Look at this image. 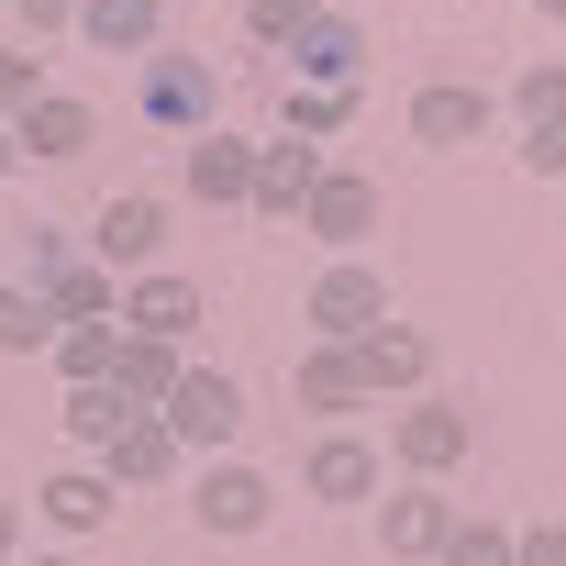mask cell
I'll return each mask as SVG.
<instances>
[{"instance_id": "obj_1", "label": "cell", "mask_w": 566, "mask_h": 566, "mask_svg": "<svg viewBox=\"0 0 566 566\" xmlns=\"http://www.w3.org/2000/svg\"><path fill=\"white\" fill-rule=\"evenodd\" d=\"M467 444H478V422H467V400H444V389H411L400 411H389V455H400V478H455L467 467Z\"/></svg>"}, {"instance_id": "obj_2", "label": "cell", "mask_w": 566, "mask_h": 566, "mask_svg": "<svg viewBox=\"0 0 566 566\" xmlns=\"http://www.w3.org/2000/svg\"><path fill=\"white\" fill-rule=\"evenodd\" d=\"M134 101H145V123H167V134H211V123H222V67H211L200 45H156Z\"/></svg>"}, {"instance_id": "obj_3", "label": "cell", "mask_w": 566, "mask_h": 566, "mask_svg": "<svg viewBox=\"0 0 566 566\" xmlns=\"http://www.w3.org/2000/svg\"><path fill=\"white\" fill-rule=\"evenodd\" d=\"M312 345H356V334H378L389 323V277H378V255H323V277H312Z\"/></svg>"}, {"instance_id": "obj_4", "label": "cell", "mask_w": 566, "mask_h": 566, "mask_svg": "<svg viewBox=\"0 0 566 566\" xmlns=\"http://www.w3.org/2000/svg\"><path fill=\"white\" fill-rule=\"evenodd\" d=\"M156 422H167L189 455H233V433H244V389H233V367H178V389L156 400Z\"/></svg>"}, {"instance_id": "obj_5", "label": "cell", "mask_w": 566, "mask_h": 566, "mask_svg": "<svg viewBox=\"0 0 566 566\" xmlns=\"http://www.w3.org/2000/svg\"><path fill=\"white\" fill-rule=\"evenodd\" d=\"M367 12H312L290 34V56H277V78H312V90H367Z\"/></svg>"}, {"instance_id": "obj_6", "label": "cell", "mask_w": 566, "mask_h": 566, "mask_svg": "<svg viewBox=\"0 0 566 566\" xmlns=\"http://www.w3.org/2000/svg\"><path fill=\"white\" fill-rule=\"evenodd\" d=\"M189 511H200V533H266V511H277V478L266 467H244V455H200V478H189Z\"/></svg>"}, {"instance_id": "obj_7", "label": "cell", "mask_w": 566, "mask_h": 566, "mask_svg": "<svg viewBox=\"0 0 566 566\" xmlns=\"http://www.w3.org/2000/svg\"><path fill=\"white\" fill-rule=\"evenodd\" d=\"M90 255H101L112 277L167 266V200H156V189H112V200H101V222H90Z\"/></svg>"}, {"instance_id": "obj_8", "label": "cell", "mask_w": 566, "mask_h": 566, "mask_svg": "<svg viewBox=\"0 0 566 566\" xmlns=\"http://www.w3.org/2000/svg\"><path fill=\"white\" fill-rule=\"evenodd\" d=\"M301 233H312L323 255H367V233H378V178L323 167V178H312V200H301Z\"/></svg>"}, {"instance_id": "obj_9", "label": "cell", "mask_w": 566, "mask_h": 566, "mask_svg": "<svg viewBox=\"0 0 566 566\" xmlns=\"http://www.w3.org/2000/svg\"><path fill=\"white\" fill-rule=\"evenodd\" d=\"M112 323L145 334V345H178V356H189V334H200V277H178V266L123 277V312H112Z\"/></svg>"}, {"instance_id": "obj_10", "label": "cell", "mask_w": 566, "mask_h": 566, "mask_svg": "<svg viewBox=\"0 0 566 566\" xmlns=\"http://www.w3.org/2000/svg\"><path fill=\"white\" fill-rule=\"evenodd\" d=\"M334 156L323 145H301V134H255V178H244V211H266V222H301V200H312V178H323Z\"/></svg>"}, {"instance_id": "obj_11", "label": "cell", "mask_w": 566, "mask_h": 566, "mask_svg": "<svg viewBox=\"0 0 566 566\" xmlns=\"http://www.w3.org/2000/svg\"><path fill=\"white\" fill-rule=\"evenodd\" d=\"M489 123H500V101H489L478 78H433V90H411V145H433V156H467Z\"/></svg>"}, {"instance_id": "obj_12", "label": "cell", "mask_w": 566, "mask_h": 566, "mask_svg": "<svg viewBox=\"0 0 566 566\" xmlns=\"http://www.w3.org/2000/svg\"><path fill=\"white\" fill-rule=\"evenodd\" d=\"M356 378H367V400L389 389V400H411V389H433V334L422 323H378V334H356Z\"/></svg>"}, {"instance_id": "obj_13", "label": "cell", "mask_w": 566, "mask_h": 566, "mask_svg": "<svg viewBox=\"0 0 566 566\" xmlns=\"http://www.w3.org/2000/svg\"><path fill=\"white\" fill-rule=\"evenodd\" d=\"M90 467H101L112 489H167V478H189V444H178L156 411H134V422H123V433H112Z\"/></svg>"}, {"instance_id": "obj_14", "label": "cell", "mask_w": 566, "mask_h": 566, "mask_svg": "<svg viewBox=\"0 0 566 566\" xmlns=\"http://www.w3.org/2000/svg\"><path fill=\"white\" fill-rule=\"evenodd\" d=\"M301 489H312L323 511H367V500H378V444L334 422V433H323V444L301 455Z\"/></svg>"}, {"instance_id": "obj_15", "label": "cell", "mask_w": 566, "mask_h": 566, "mask_svg": "<svg viewBox=\"0 0 566 566\" xmlns=\"http://www.w3.org/2000/svg\"><path fill=\"white\" fill-rule=\"evenodd\" d=\"M455 533V500L433 489V478H411V489H389L378 500V555H400V566H433V544Z\"/></svg>"}, {"instance_id": "obj_16", "label": "cell", "mask_w": 566, "mask_h": 566, "mask_svg": "<svg viewBox=\"0 0 566 566\" xmlns=\"http://www.w3.org/2000/svg\"><path fill=\"white\" fill-rule=\"evenodd\" d=\"M12 145H23V156H90V145H101V112H90L78 90H34L23 123H12Z\"/></svg>"}, {"instance_id": "obj_17", "label": "cell", "mask_w": 566, "mask_h": 566, "mask_svg": "<svg viewBox=\"0 0 566 566\" xmlns=\"http://www.w3.org/2000/svg\"><path fill=\"white\" fill-rule=\"evenodd\" d=\"M244 178H255V134H233V123L189 134V189H200V211H244Z\"/></svg>"}, {"instance_id": "obj_18", "label": "cell", "mask_w": 566, "mask_h": 566, "mask_svg": "<svg viewBox=\"0 0 566 566\" xmlns=\"http://www.w3.org/2000/svg\"><path fill=\"white\" fill-rule=\"evenodd\" d=\"M67 34H90L101 56H156L167 45V0H78Z\"/></svg>"}, {"instance_id": "obj_19", "label": "cell", "mask_w": 566, "mask_h": 566, "mask_svg": "<svg viewBox=\"0 0 566 566\" xmlns=\"http://www.w3.org/2000/svg\"><path fill=\"white\" fill-rule=\"evenodd\" d=\"M34 511H45L56 533H101V522H112V478H101V467L78 455V467H56V478L34 489Z\"/></svg>"}, {"instance_id": "obj_20", "label": "cell", "mask_w": 566, "mask_h": 566, "mask_svg": "<svg viewBox=\"0 0 566 566\" xmlns=\"http://www.w3.org/2000/svg\"><path fill=\"white\" fill-rule=\"evenodd\" d=\"M45 312H56V323H112V312H123V277H112L101 255H78V266L45 277Z\"/></svg>"}, {"instance_id": "obj_21", "label": "cell", "mask_w": 566, "mask_h": 566, "mask_svg": "<svg viewBox=\"0 0 566 566\" xmlns=\"http://www.w3.org/2000/svg\"><path fill=\"white\" fill-rule=\"evenodd\" d=\"M356 123V90H312V78H277V134H301V145H334Z\"/></svg>"}, {"instance_id": "obj_22", "label": "cell", "mask_w": 566, "mask_h": 566, "mask_svg": "<svg viewBox=\"0 0 566 566\" xmlns=\"http://www.w3.org/2000/svg\"><path fill=\"white\" fill-rule=\"evenodd\" d=\"M178 367H189L178 345H145V334H123V345H112V389H123L134 411H156V400L178 389Z\"/></svg>"}, {"instance_id": "obj_23", "label": "cell", "mask_w": 566, "mask_h": 566, "mask_svg": "<svg viewBox=\"0 0 566 566\" xmlns=\"http://www.w3.org/2000/svg\"><path fill=\"white\" fill-rule=\"evenodd\" d=\"M290 389H301V411H367V378H356V345H312Z\"/></svg>"}, {"instance_id": "obj_24", "label": "cell", "mask_w": 566, "mask_h": 566, "mask_svg": "<svg viewBox=\"0 0 566 566\" xmlns=\"http://www.w3.org/2000/svg\"><path fill=\"white\" fill-rule=\"evenodd\" d=\"M123 422H134V400H123L112 378H78V389H67V444H78V455H101Z\"/></svg>"}, {"instance_id": "obj_25", "label": "cell", "mask_w": 566, "mask_h": 566, "mask_svg": "<svg viewBox=\"0 0 566 566\" xmlns=\"http://www.w3.org/2000/svg\"><path fill=\"white\" fill-rule=\"evenodd\" d=\"M45 345H56V312H45V290L0 277V356H45Z\"/></svg>"}, {"instance_id": "obj_26", "label": "cell", "mask_w": 566, "mask_h": 566, "mask_svg": "<svg viewBox=\"0 0 566 566\" xmlns=\"http://www.w3.org/2000/svg\"><path fill=\"white\" fill-rule=\"evenodd\" d=\"M112 345H123V323H56L45 356H56V378L78 389V378H112Z\"/></svg>"}, {"instance_id": "obj_27", "label": "cell", "mask_w": 566, "mask_h": 566, "mask_svg": "<svg viewBox=\"0 0 566 566\" xmlns=\"http://www.w3.org/2000/svg\"><path fill=\"white\" fill-rule=\"evenodd\" d=\"M433 566H511V522H478V511H455V533L433 544Z\"/></svg>"}, {"instance_id": "obj_28", "label": "cell", "mask_w": 566, "mask_h": 566, "mask_svg": "<svg viewBox=\"0 0 566 566\" xmlns=\"http://www.w3.org/2000/svg\"><path fill=\"white\" fill-rule=\"evenodd\" d=\"M78 255H90L78 233H56V222H23V290H45V277H56V266H78Z\"/></svg>"}, {"instance_id": "obj_29", "label": "cell", "mask_w": 566, "mask_h": 566, "mask_svg": "<svg viewBox=\"0 0 566 566\" xmlns=\"http://www.w3.org/2000/svg\"><path fill=\"white\" fill-rule=\"evenodd\" d=\"M301 23H312V0H244V45H266V56H290Z\"/></svg>"}, {"instance_id": "obj_30", "label": "cell", "mask_w": 566, "mask_h": 566, "mask_svg": "<svg viewBox=\"0 0 566 566\" xmlns=\"http://www.w3.org/2000/svg\"><path fill=\"white\" fill-rule=\"evenodd\" d=\"M511 112H522V123H544V112H566V56H533V67L511 78Z\"/></svg>"}, {"instance_id": "obj_31", "label": "cell", "mask_w": 566, "mask_h": 566, "mask_svg": "<svg viewBox=\"0 0 566 566\" xmlns=\"http://www.w3.org/2000/svg\"><path fill=\"white\" fill-rule=\"evenodd\" d=\"M522 178H555V189H566V112L522 123Z\"/></svg>"}, {"instance_id": "obj_32", "label": "cell", "mask_w": 566, "mask_h": 566, "mask_svg": "<svg viewBox=\"0 0 566 566\" xmlns=\"http://www.w3.org/2000/svg\"><path fill=\"white\" fill-rule=\"evenodd\" d=\"M34 90H45V56H34V45H0V123H23Z\"/></svg>"}, {"instance_id": "obj_33", "label": "cell", "mask_w": 566, "mask_h": 566, "mask_svg": "<svg viewBox=\"0 0 566 566\" xmlns=\"http://www.w3.org/2000/svg\"><path fill=\"white\" fill-rule=\"evenodd\" d=\"M511 566H566V522H533V533H511Z\"/></svg>"}, {"instance_id": "obj_34", "label": "cell", "mask_w": 566, "mask_h": 566, "mask_svg": "<svg viewBox=\"0 0 566 566\" xmlns=\"http://www.w3.org/2000/svg\"><path fill=\"white\" fill-rule=\"evenodd\" d=\"M12 12H23V45H34V34H67L78 23V0H12Z\"/></svg>"}, {"instance_id": "obj_35", "label": "cell", "mask_w": 566, "mask_h": 566, "mask_svg": "<svg viewBox=\"0 0 566 566\" xmlns=\"http://www.w3.org/2000/svg\"><path fill=\"white\" fill-rule=\"evenodd\" d=\"M12 544H23V500H0V566H12Z\"/></svg>"}, {"instance_id": "obj_36", "label": "cell", "mask_w": 566, "mask_h": 566, "mask_svg": "<svg viewBox=\"0 0 566 566\" xmlns=\"http://www.w3.org/2000/svg\"><path fill=\"white\" fill-rule=\"evenodd\" d=\"M12 167H23V145H12V123H0V189H12Z\"/></svg>"}, {"instance_id": "obj_37", "label": "cell", "mask_w": 566, "mask_h": 566, "mask_svg": "<svg viewBox=\"0 0 566 566\" xmlns=\"http://www.w3.org/2000/svg\"><path fill=\"white\" fill-rule=\"evenodd\" d=\"M533 12H544V23H566V0H533Z\"/></svg>"}, {"instance_id": "obj_38", "label": "cell", "mask_w": 566, "mask_h": 566, "mask_svg": "<svg viewBox=\"0 0 566 566\" xmlns=\"http://www.w3.org/2000/svg\"><path fill=\"white\" fill-rule=\"evenodd\" d=\"M312 12H356V0H312Z\"/></svg>"}, {"instance_id": "obj_39", "label": "cell", "mask_w": 566, "mask_h": 566, "mask_svg": "<svg viewBox=\"0 0 566 566\" xmlns=\"http://www.w3.org/2000/svg\"><path fill=\"white\" fill-rule=\"evenodd\" d=\"M34 566H78V555H34Z\"/></svg>"}]
</instances>
